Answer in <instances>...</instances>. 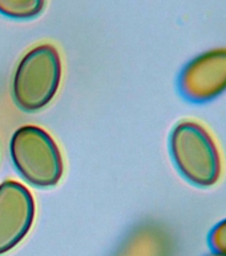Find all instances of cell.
Here are the masks:
<instances>
[{
	"label": "cell",
	"instance_id": "cell-8",
	"mask_svg": "<svg viewBox=\"0 0 226 256\" xmlns=\"http://www.w3.org/2000/svg\"><path fill=\"white\" fill-rule=\"evenodd\" d=\"M209 246L213 254L226 256V219L220 222L209 234Z\"/></svg>",
	"mask_w": 226,
	"mask_h": 256
},
{
	"label": "cell",
	"instance_id": "cell-7",
	"mask_svg": "<svg viewBox=\"0 0 226 256\" xmlns=\"http://www.w3.org/2000/svg\"><path fill=\"white\" fill-rule=\"evenodd\" d=\"M45 0H0V14L16 20H29L41 14Z\"/></svg>",
	"mask_w": 226,
	"mask_h": 256
},
{
	"label": "cell",
	"instance_id": "cell-1",
	"mask_svg": "<svg viewBox=\"0 0 226 256\" xmlns=\"http://www.w3.org/2000/svg\"><path fill=\"white\" fill-rule=\"evenodd\" d=\"M63 75L57 48L44 43L20 59L12 79V98L20 110L35 112L51 103L60 88Z\"/></svg>",
	"mask_w": 226,
	"mask_h": 256
},
{
	"label": "cell",
	"instance_id": "cell-4",
	"mask_svg": "<svg viewBox=\"0 0 226 256\" xmlns=\"http://www.w3.org/2000/svg\"><path fill=\"white\" fill-rule=\"evenodd\" d=\"M35 212V199L25 186L15 180H4L0 184V256L25 239Z\"/></svg>",
	"mask_w": 226,
	"mask_h": 256
},
{
	"label": "cell",
	"instance_id": "cell-5",
	"mask_svg": "<svg viewBox=\"0 0 226 256\" xmlns=\"http://www.w3.org/2000/svg\"><path fill=\"white\" fill-rule=\"evenodd\" d=\"M185 99L205 103L226 91V48H216L189 62L180 76Z\"/></svg>",
	"mask_w": 226,
	"mask_h": 256
},
{
	"label": "cell",
	"instance_id": "cell-9",
	"mask_svg": "<svg viewBox=\"0 0 226 256\" xmlns=\"http://www.w3.org/2000/svg\"><path fill=\"white\" fill-rule=\"evenodd\" d=\"M209 256H220V255H217V254H213V255H209Z\"/></svg>",
	"mask_w": 226,
	"mask_h": 256
},
{
	"label": "cell",
	"instance_id": "cell-6",
	"mask_svg": "<svg viewBox=\"0 0 226 256\" xmlns=\"http://www.w3.org/2000/svg\"><path fill=\"white\" fill-rule=\"evenodd\" d=\"M172 239L156 224L141 226L128 238L124 254L117 256H172Z\"/></svg>",
	"mask_w": 226,
	"mask_h": 256
},
{
	"label": "cell",
	"instance_id": "cell-2",
	"mask_svg": "<svg viewBox=\"0 0 226 256\" xmlns=\"http://www.w3.org/2000/svg\"><path fill=\"white\" fill-rule=\"evenodd\" d=\"M9 154L16 171L35 187H53L64 174L63 155L49 134L37 126H21L13 132Z\"/></svg>",
	"mask_w": 226,
	"mask_h": 256
},
{
	"label": "cell",
	"instance_id": "cell-3",
	"mask_svg": "<svg viewBox=\"0 0 226 256\" xmlns=\"http://www.w3.org/2000/svg\"><path fill=\"white\" fill-rule=\"evenodd\" d=\"M171 154L179 171L199 187H211L223 171L221 154L213 136L203 124L181 122L171 134Z\"/></svg>",
	"mask_w": 226,
	"mask_h": 256
}]
</instances>
